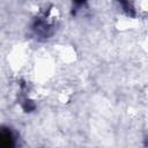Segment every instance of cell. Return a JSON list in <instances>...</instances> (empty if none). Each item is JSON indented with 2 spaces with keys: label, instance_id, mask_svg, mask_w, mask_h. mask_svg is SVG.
Here are the masks:
<instances>
[{
  "label": "cell",
  "instance_id": "obj_1",
  "mask_svg": "<svg viewBox=\"0 0 148 148\" xmlns=\"http://www.w3.org/2000/svg\"><path fill=\"white\" fill-rule=\"evenodd\" d=\"M0 138H1V139H0L1 148H13V138H12L9 131L2 130Z\"/></svg>",
  "mask_w": 148,
  "mask_h": 148
}]
</instances>
